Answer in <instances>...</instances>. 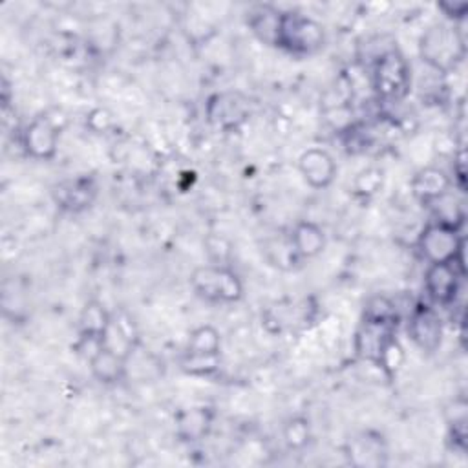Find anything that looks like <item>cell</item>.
Instances as JSON below:
<instances>
[{
    "mask_svg": "<svg viewBox=\"0 0 468 468\" xmlns=\"http://www.w3.org/2000/svg\"><path fill=\"white\" fill-rule=\"evenodd\" d=\"M86 124L91 128V132L95 133H102L110 128L112 124V113L106 108H95L90 112V115L86 117Z\"/></svg>",
    "mask_w": 468,
    "mask_h": 468,
    "instance_id": "cell-21",
    "label": "cell"
},
{
    "mask_svg": "<svg viewBox=\"0 0 468 468\" xmlns=\"http://www.w3.org/2000/svg\"><path fill=\"white\" fill-rule=\"evenodd\" d=\"M437 7L453 22H459L466 16L468 13V4L466 2H441L437 4Z\"/></svg>",
    "mask_w": 468,
    "mask_h": 468,
    "instance_id": "cell-22",
    "label": "cell"
},
{
    "mask_svg": "<svg viewBox=\"0 0 468 468\" xmlns=\"http://www.w3.org/2000/svg\"><path fill=\"white\" fill-rule=\"evenodd\" d=\"M408 335L426 353H433L442 342V322L437 311L426 303H419L410 313Z\"/></svg>",
    "mask_w": 468,
    "mask_h": 468,
    "instance_id": "cell-8",
    "label": "cell"
},
{
    "mask_svg": "<svg viewBox=\"0 0 468 468\" xmlns=\"http://www.w3.org/2000/svg\"><path fill=\"white\" fill-rule=\"evenodd\" d=\"M324 27L314 18L298 11H283L278 15L274 46L303 57L316 53L324 46Z\"/></svg>",
    "mask_w": 468,
    "mask_h": 468,
    "instance_id": "cell-1",
    "label": "cell"
},
{
    "mask_svg": "<svg viewBox=\"0 0 468 468\" xmlns=\"http://www.w3.org/2000/svg\"><path fill=\"white\" fill-rule=\"evenodd\" d=\"M422 62L435 73L446 75L464 55V40L453 26L435 24L420 38L419 44Z\"/></svg>",
    "mask_w": 468,
    "mask_h": 468,
    "instance_id": "cell-2",
    "label": "cell"
},
{
    "mask_svg": "<svg viewBox=\"0 0 468 468\" xmlns=\"http://www.w3.org/2000/svg\"><path fill=\"white\" fill-rule=\"evenodd\" d=\"M208 121L221 128H238L247 119V101L239 93H216L207 102Z\"/></svg>",
    "mask_w": 468,
    "mask_h": 468,
    "instance_id": "cell-11",
    "label": "cell"
},
{
    "mask_svg": "<svg viewBox=\"0 0 468 468\" xmlns=\"http://www.w3.org/2000/svg\"><path fill=\"white\" fill-rule=\"evenodd\" d=\"M463 247L464 239L459 234V225L444 219L428 223L417 238V249L428 265L463 263Z\"/></svg>",
    "mask_w": 468,
    "mask_h": 468,
    "instance_id": "cell-3",
    "label": "cell"
},
{
    "mask_svg": "<svg viewBox=\"0 0 468 468\" xmlns=\"http://www.w3.org/2000/svg\"><path fill=\"white\" fill-rule=\"evenodd\" d=\"M185 356H188V358H219L221 356L219 331L210 324L196 327L188 336Z\"/></svg>",
    "mask_w": 468,
    "mask_h": 468,
    "instance_id": "cell-16",
    "label": "cell"
},
{
    "mask_svg": "<svg viewBox=\"0 0 468 468\" xmlns=\"http://www.w3.org/2000/svg\"><path fill=\"white\" fill-rule=\"evenodd\" d=\"M126 356L113 351L108 346H101L90 358L88 366L93 378L101 384H115L124 377L126 371Z\"/></svg>",
    "mask_w": 468,
    "mask_h": 468,
    "instance_id": "cell-15",
    "label": "cell"
},
{
    "mask_svg": "<svg viewBox=\"0 0 468 468\" xmlns=\"http://www.w3.org/2000/svg\"><path fill=\"white\" fill-rule=\"evenodd\" d=\"M463 263H431L426 267L424 287L431 302L448 305L455 300L461 283Z\"/></svg>",
    "mask_w": 468,
    "mask_h": 468,
    "instance_id": "cell-9",
    "label": "cell"
},
{
    "mask_svg": "<svg viewBox=\"0 0 468 468\" xmlns=\"http://www.w3.org/2000/svg\"><path fill=\"white\" fill-rule=\"evenodd\" d=\"M190 285L199 298L214 303H234L243 296V283L229 265L208 263L194 269Z\"/></svg>",
    "mask_w": 468,
    "mask_h": 468,
    "instance_id": "cell-4",
    "label": "cell"
},
{
    "mask_svg": "<svg viewBox=\"0 0 468 468\" xmlns=\"http://www.w3.org/2000/svg\"><path fill=\"white\" fill-rule=\"evenodd\" d=\"M336 170L333 155L324 148H307L298 157V172L311 188H327L335 181Z\"/></svg>",
    "mask_w": 468,
    "mask_h": 468,
    "instance_id": "cell-10",
    "label": "cell"
},
{
    "mask_svg": "<svg viewBox=\"0 0 468 468\" xmlns=\"http://www.w3.org/2000/svg\"><path fill=\"white\" fill-rule=\"evenodd\" d=\"M112 324V314L99 300L84 303L79 316V342L77 347L88 349V358L102 346Z\"/></svg>",
    "mask_w": 468,
    "mask_h": 468,
    "instance_id": "cell-7",
    "label": "cell"
},
{
    "mask_svg": "<svg viewBox=\"0 0 468 468\" xmlns=\"http://www.w3.org/2000/svg\"><path fill=\"white\" fill-rule=\"evenodd\" d=\"M375 364L384 371V375L388 378H393L399 373V369L404 364V349H402L400 342L395 338V335L386 340V344L378 351Z\"/></svg>",
    "mask_w": 468,
    "mask_h": 468,
    "instance_id": "cell-18",
    "label": "cell"
},
{
    "mask_svg": "<svg viewBox=\"0 0 468 468\" xmlns=\"http://www.w3.org/2000/svg\"><path fill=\"white\" fill-rule=\"evenodd\" d=\"M60 128L48 115L35 117L22 132L24 152L37 161H49L57 155Z\"/></svg>",
    "mask_w": 468,
    "mask_h": 468,
    "instance_id": "cell-6",
    "label": "cell"
},
{
    "mask_svg": "<svg viewBox=\"0 0 468 468\" xmlns=\"http://www.w3.org/2000/svg\"><path fill=\"white\" fill-rule=\"evenodd\" d=\"M210 426H212V410L207 406L185 408L176 415V435L186 442H196L205 439Z\"/></svg>",
    "mask_w": 468,
    "mask_h": 468,
    "instance_id": "cell-14",
    "label": "cell"
},
{
    "mask_svg": "<svg viewBox=\"0 0 468 468\" xmlns=\"http://www.w3.org/2000/svg\"><path fill=\"white\" fill-rule=\"evenodd\" d=\"M311 426L305 417H292L283 426V441L289 448L300 450L309 442Z\"/></svg>",
    "mask_w": 468,
    "mask_h": 468,
    "instance_id": "cell-19",
    "label": "cell"
},
{
    "mask_svg": "<svg viewBox=\"0 0 468 468\" xmlns=\"http://www.w3.org/2000/svg\"><path fill=\"white\" fill-rule=\"evenodd\" d=\"M371 80L378 99L389 102L400 101L408 95L411 86L410 66L397 49H388L377 58Z\"/></svg>",
    "mask_w": 468,
    "mask_h": 468,
    "instance_id": "cell-5",
    "label": "cell"
},
{
    "mask_svg": "<svg viewBox=\"0 0 468 468\" xmlns=\"http://www.w3.org/2000/svg\"><path fill=\"white\" fill-rule=\"evenodd\" d=\"M384 183V174L380 168L377 166H369V168H364L353 181V190L358 194V196H373L380 190Z\"/></svg>",
    "mask_w": 468,
    "mask_h": 468,
    "instance_id": "cell-20",
    "label": "cell"
},
{
    "mask_svg": "<svg viewBox=\"0 0 468 468\" xmlns=\"http://www.w3.org/2000/svg\"><path fill=\"white\" fill-rule=\"evenodd\" d=\"M97 194V186L91 177H79L75 181H69L60 186L58 190V203L60 207L79 212L91 205L93 197Z\"/></svg>",
    "mask_w": 468,
    "mask_h": 468,
    "instance_id": "cell-17",
    "label": "cell"
},
{
    "mask_svg": "<svg viewBox=\"0 0 468 468\" xmlns=\"http://www.w3.org/2000/svg\"><path fill=\"white\" fill-rule=\"evenodd\" d=\"M291 250L296 258H314L325 249V232L314 221H298L291 230Z\"/></svg>",
    "mask_w": 468,
    "mask_h": 468,
    "instance_id": "cell-13",
    "label": "cell"
},
{
    "mask_svg": "<svg viewBox=\"0 0 468 468\" xmlns=\"http://www.w3.org/2000/svg\"><path fill=\"white\" fill-rule=\"evenodd\" d=\"M450 186L452 179L446 176L444 170L437 166H424L411 179V192L415 199L424 207L435 205L444 199L450 192Z\"/></svg>",
    "mask_w": 468,
    "mask_h": 468,
    "instance_id": "cell-12",
    "label": "cell"
}]
</instances>
